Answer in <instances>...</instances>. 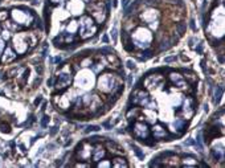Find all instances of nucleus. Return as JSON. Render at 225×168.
I'll use <instances>...</instances> for the list:
<instances>
[{"label":"nucleus","mask_w":225,"mask_h":168,"mask_svg":"<svg viewBox=\"0 0 225 168\" xmlns=\"http://www.w3.org/2000/svg\"><path fill=\"white\" fill-rule=\"evenodd\" d=\"M152 40H154L152 33L147 28H143V27L135 29L131 35V41L134 44V46H135V48H139V49H143V50L150 48Z\"/></svg>","instance_id":"obj_1"},{"label":"nucleus","mask_w":225,"mask_h":168,"mask_svg":"<svg viewBox=\"0 0 225 168\" xmlns=\"http://www.w3.org/2000/svg\"><path fill=\"white\" fill-rule=\"evenodd\" d=\"M36 36L35 35H28V33H16L12 39V45L13 50L17 54H24L29 49V46L35 45L36 42Z\"/></svg>","instance_id":"obj_2"},{"label":"nucleus","mask_w":225,"mask_h":168,"mask_svg":"<svg viewBox=\"0 0 225 168\" xmlns=\"http://www.w3.org/2000/svg\"><path fill=\"white\" fill-rule=\"evenodd\" d=\"M11 19L15 21V24H19L21 27H31L35 21V16L31 11L24 8H13L11 11Z\"/></svg>","instance_id":"obj_3"},{"label":"nucleus","mask_w":225,"mask_h":168,"mask_svg":"<svg viewBox=\"0 0 225 168\" xmlns=\"http://www.w3.org/2000/svg\"><path fill=\"white\" fill-rule=\"evenodd\" d=\"M78 29H79V37L82 40H86L97 33V25L90 16H82L79 19Z\"/></svg>","instance_id":"obj_4"},{"label":"nucleus","mask_w":225,"mask_h":168,"mask_svg":"<svg viewBox=\"0 0 225 168\" xmlns=\"http://www.w3.org/2000/svg\"><path fill=\"white\" fill-rule=\"evenodd\" d=\"M119 86L121 85H118L117 77L111 73H105L98 78V89L103 93H111Z\"/></svg>","instance_id":"obj_5"},{"label":"nucleus","mask_w":225,"mask_h":168,"mask_svg":"<svg viewBox=\"0 0 225 168\" xmlns=\"http://www.w3.org/2000/svg\"><path fill=\"white\" fill-rule=\"evenodd\" d=\"M72 82V69L69 65H65L57 73V83L56 87L57 90H62L65 87H68Z\"/></svg>","instance_id":"obj_6"},{"label":"nucleus","mask_w":225,"mask_h":168,"mask_svg":"<svg viewBox=\"0 0 225 168\" xmlns=\"http://www.w3.org/2000/svg\"><path fill=\"white\" fill-rule=\"evenodd\" d=\"M131 102L134 105H138V106H142V107H150V109H154L155 107V103L152 105V102L148 97V94L146 91L143 90H135L134 93L131 94Z\"/></svg>","instance_id":"obj_7"},{"label":"nucleus","mask_w":225,"mask_h":168,"mask_svg":"<svg viewBox=\"0 0 225 168\" xmlns=\"http://www.w3.org/2000/svg\"><path fill=\"white\" fill-rule=\"evenodd\" d=\"M94 82V78L92 76V73H89L88 70H83L76 77V86L81 87V89H89L92 87Z\"/></svg>","instance_id":"obj_8"},{"label":"nucleus","mask_w":225,"mask_h":168,"mask_svg":"<svg viewBox=\"0 0 225 168\" xmlns=\"http://www.w3.org/2000/svg\"><path fill=\"white\" fill-rule=\"evenodd\" d=\"M140 19H142L147 25H150L151 28H156L158 27V21L160 19V15L158 11L155 9H147L140 15Z\"/></svg>","instance_id":"obj_9"},{"label":"nucleus","mask_w":225,"mask_h":168,"mask_svg":"<svg viewBox=\"0 0 225 168\" xmlns=\"http://www.w3.org/2000/svg\"><path fill=\"white\" fill-rule=\"evenodd\" d=\"M133 134L134 136L140 140H146L150 136V130L144 122H135L133 126Z\"/></svg>","instance_id":"obj_10"},{"label":"nucleus","mask_w":225,"mask_h":168,"mask_svg":"<svg viewBox=\"0 0 225 168\" xmlns=\"http://www.w3.org/2000/svg\"><path fill=\"white\" fill-rule=\"evenodd\" d=\"M93 154V147L90 143H86V142H83V143H81L78 146L77 148V155L79 156V159L82 160H88L90 159V156H92Z\"/></svg>","instance_id":"obj_11"},{"label":"nucleus","mask_w":225,"mask_h":168,"mask_svg":"<svg viewBox=\"0 0 225 168\" xmlns=\"http://www.w3.org/2000/svg\"><path fill=\"white\" fill-rule=\"evenodd\" d=\"M17 57V53L13 50V48H11V46H7L3 50V56H2V61L4 64H11L13 62V61L16 60Z\"/></svg>","instance_id":"obj_12"},{"label":"nucleus","mask_w":225,"mask_h":168,"mask_svg":"<svg viewBox=\"0 0 225 168\" xmlns=\"http://www.w3.org/2000/svg\"><path fill=\"white\" fill-rule=\"evenodd\" d=\"M195 111V101L193 98H187L184 101V105H183V109H181V114L184 116H191L193 114Z\"/></svg>","instance_id":"obj_13"},{"label":"nucleus","mask_w":225,"mask_h":168,"mask_svg":"<svg viewBox=\"0 0 225 168\" xmlns=\"http://www.w3.org/2000/svg\"><path fill=\"white\" fill-rule=\"evenodd\" d=\"M68 8L73 15H79L81 11L83 9V4H82V2H79V0H73V2H70L68 4Z\"/></svg>","instance_id":"obj_14"},{"label":"nucleus","mask_w":225,"mask_h":168,"mask_svg":"<svg viewBox=\"0 0 225 168\" xmlns=\"http://www.w3.org/2000/svg\"><path fill=\"white\" fill-rule=\"evenodd\" d=\"M152 135L155 139H164L168 136V131H167L163 126H155L152 129Z\"/></svg>","instance_id":"obj_15"},{"label":"nucleus","mask_w":225,"mask_h":168,"mask_svg":"<svg viewBox=\"0 0 225 168\" xmlns=\"http://www.w3.org/2000/svg\"><path fill=\"white\" fill-rule=\"evenodd\" d=\"M170 78H171V81L175 83L177 87H187L186 79H184V77H183V76H180L179 73H171Z\"/></svg>","instance_id":"obj_16"},{"label":"nucleus","mask_w":225,"mask_h":168,"mask_svg":"<svg viewBox=\"0 0 225 168\" xmlns=\"http://www.w3.org/2000/svg\"><path fill=\"white\" fill-rule=\"evenodd\" d=\"M105 154H106V152H105L103 147H102L101 144H98V146H96V147H94L92 155H93V159L96 160V162H99L101 159L105 158Z\"/></svg>","instance_id":"obj_17"},{"label":"nucleus","mask_w":225,"mask_h":168,"mask_svg":"<svg viewBox=\"0 0 225 168\" xmlns=\"http://www.w3.org/2000/svg\"><path fill=\"white\" fill-rule=\"evenodd\" d=\"M171 127H172L173 131H183L184 129H186V122H184L183 118H177L171 125Z\"/></svg>","instance_id":"obj_18"},{"label":"nucleus","mask_w":225,"mask_h":168,"mask_svg":"<svg viewBox=\"0 0 225 168\" xmlns=\"http://www.w3.org/2000/svg\"><path fill=\"white\" fill-rule=\"evenodd\" d=\"M111 166H112V167H117V168H121V167L126 168V167H129V164H127V162H126L125 159H122V158H115L114 160H112Z\"/></svg>","instance_id":"obj_19"},{"label":"nucleus","mask_w":225,"mask_h":168,"mask_svg":"<svg viewBox=\"0 0 225 168\" xmlns=\"http://www.w3.org/2000/svg\"><path fill=\"white\" fill-rule=\"evenodd\" d=\"M78 31V23H76V21H70V23L68 24L66 27V32L69 35H74L76 36V32Z\"/></svg>","instance_id":"obj_20"},{"label":"nucleus","mask_w":225,"mask_h":168,"mask_svg":"<svg viewBox=\"0 0 225 168\" xmlns=\"http://www.w3.org/2000/svg\"><path fill=\"white\" fill-rule=\"evenodd\" d=\"M196 166H197V162H196V159H193L192 156L184 158V160H183V167H196Z\"/></svg>","instance_id":"obj_21"},{"label":"nucleus","mask_w":225,"mask_h":168,"mask_svg":"<svg viewBox=\"0 0 225 168\" xmlns=\"http://www.w3.org/2000/svg\"><path fill=\"white\" fill-rule=\"evenodd\" d=\"M221 96H223V89H221V87H216L215 89V102H219L221 99Z\"/></svg>","instance_id":"obj_22"},{"label":"nucleus","mask_w":225,"mask_h":168,"mask_svg":"<svg viewBox=\"0 0 225 168\" xmlns=\"http://www.w3.org/2000/svg\"><path fill=\"white\" fill-rule=\"evenodd\" d=\"M97 167H102V168L111 167V162H99V163L97 164Z\"/></svg>","instance_id":"obj_23"},{"label":"nucleus","mask_w":225,"mask_h":168,"mask_svg":"<svg viewBox=\"0 0 225 168\" xmlns=\"http://www.w3.org/2000/svg\"><path fill=\"white\" fill-rule=\"evenodd\" d=\"M7 17H8V12L7 11H0V21H5Z\"/></svg>","instance_id":"obj_24"},{"label":"nucleus","mask_w":225,"mask_h":168,"mask_svg":"<svg viewBox=\"0 0 225 168\" xmlns=\"http://www.w3.org/2000/svg\"><path fill=\"white\" fill-rule=\"evenodd\" d=\"M134 151H135V154L139 156V159H143V158H144V155L142 154V152H140V150L138 148V147H135V146H134Z\"/></svg>","instance_id":"obj_25"},{"label":"nucleus","mask_w":225,"mask_h":168,"mask_svg":"<svg viewBox=\"0 0 225 168\" xmlns=\"http://www.w3.org/2000/svg\"><path fill=\"white\" fill-rule=\"evenodd\" d=\"M98 130H99V127H98V126H89L88 129H86L88 133H89V131H98Z\"/></svg>","instance_id":"obj_26"},{"label":"nucleus","mask_w":225,"mask_h":168,"mask_svg":"<svg viewBox=\"0 0 225 168\" xmlns=\"http://www.w3.org/2000/svg\"><path fill=\"white\" fill-rule=\"evenodd\" d=\"M4 48H5L4 41H3V40H0V56H2V53H3V50H4Z\"/></svg>","instance_id":"obj_27"},{"label":"nucleus","mask_w":225,"mask_h":168,"mask_svg":"<svg viewBox=\"0 0 225 168\" xmlns=\"http://www.w3.org/2000/svg\"><path fill=\"white\" fill-rule=\"evenodd\" d=\"M111 36H112V40H114V41H117V28H112Z\"/></svg>","instance_id":"obj_28"},{"label":"nucleus","mask_w":225,"mask_h":168,"mask_svg":"<svg viewBox=\"0 0 225 168\" xmlns=\"http://www.w3.org/2000/svg\"><path fill=\"white\" fill-rule=\"evenodd\" d=\"M48 122H49V118H48V116H44V119H42V122H41L42 127H46V125H48Z\"/></svg>","instance_id":"obj_29"},{"label":"nucleus","mask_w":225,"mask_h":168,"mask_svg":"<svg viewBox=\"0 0 225 168\" xmlns=\"http://www.w3.org/2000/svg\"><path fill=\"white\" fill-rule=\"evenodd\" d=\"M52 4H60V3H62V2H65V0H49Z\"/></svg>","instance_id":"obj_30"},{"label":"nucleus","mask_w":225,"mask_h":168,"mask_svg":"<svg viewBox=\"0 0 225 168\" xmlns=\"http://www.w3.org/2000/svg\"><path fill=\"white\" fill-rule=\"evenodd\" d=\"M76 167H90L89 164H85V163H77L76 164Z\"/></svg>","instance_id":"obj_31"},{"label":"nucleus","mask_w":225,"mask_h":168,"mask_svg":"<svg viewBox=\"0 0 225 168\" xmlns=\"http://www.w3.org/2000/svg\"><path fill=\"white\" fill-rule=\"evenodd\" d=\"M175 57H170V58H166V62H170V61H173Z\"/></svg>","instance_id":"obj_32"},{"label":"nucleus","mask_w":225,"mask_h":168,"mask_svg":"<svg viewBox=\"0 0 225 168\" xmlns=\"http://www.w3.org/2000/svg\"><path fill=\"white\" fill-rule=\"evenodd\" d=\"M53 61H54V62H60V61H61V57H56Z\"/></svg>","instance_id":"obj_33"},{"label":"nucleus","mask_w":225,"mask_h":168,"mask_svg":"<svg viewBox=\"0 0 225 168\" xmlns=\"http://www.w3.org/2000/svg\"><path fill=\"white\" fill-rule=\"evenodd\" d=\"M127 66H129V68H134V64L131 62V61H129V62H127Z\"/></svg>","instance_id":"obj_34"},{"label":"nucleus","mask_w":225,"mask_h":168,"mask_svg":"<svg viewBox=\"0 0 225 168\" xmlns=\"http://www.w3.org/2000/svg\"><path fill=\"white\" fill-rule=\"evenodd\" d=\"M40 102H41V97H39V98H37V99H36V102H35V103H36V105H39V103H40Z\"/></svg>","instance_id":"obj_35"},{"label":"nucleus","mask_w":225,"mask_h":168,"mask_svg":"<svg viewBox=\"0 0 225 168\" xmlns=\"http://www.w3.org/2000/svg\"><path fill=\"white\" fill-rule=\"evenodd\" d=\"M56 131H57V127H53V129H52V131H50V134H54V133H56Z\"/></svg>","instance_id":"obj_36"},{"label":"nucleus","mask_w":225,"mask_h":168,"mask_svg":"<svg viewBox=\"0 0 225 168\" xmlns=\"http://www.w3.org/2000/svg\"><path fill=\"white\" fill-rule=\"evenodd\" d=\"M102 40H103V42H107V41H109V39H107V36H103V39H102Z\"/></svg>","instance_id":"obj_37"},{"label":"nucleus","mask_w":225,"mask_h":168,"mask_svg":"<svg viewBox=\"0 0 225 168\" xmlns=\"http://www.w3.org/2000/svg\"><path fill=\"white\" fill-rule=\"evenodd\" d=\"M82 2H85V3H89V2H90V0H82Z\"/></svg>","instance_id":"obj_38"},{"label":"nucleus","mask_w":225,"mask_h":168,"mask_svg":"<svg viewBox=\"0 0 225 168\" xmlns=\"http://www.w3.org/2000/svg\"><path fill=\"white\" fill-rule=\"evenodd\" d=\"M0 32H2V29H0Z\"/></svg>","instance_id":"obj_39"}]
</instances>
